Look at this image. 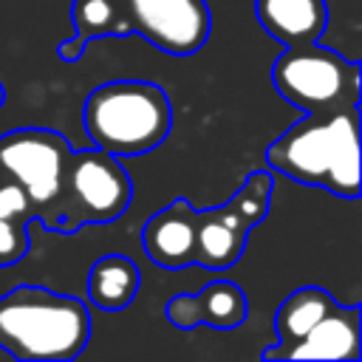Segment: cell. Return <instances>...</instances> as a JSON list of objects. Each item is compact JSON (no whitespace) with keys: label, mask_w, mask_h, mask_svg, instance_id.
Masks as SVG:
<instances>
[{"label":"cell","mask_w":362,"mask_h":362,"mask_svg":"<svg viewBox=\"0 0 362 362\" xmlns=\"http://www.w3.org/2000/svg\"><path fill=\"white\" fill-rule=\"evenodd\" d=\"M246 314H249L246 294L232 280H212L195 294H173L164 308L170 325L181 331L198 325H209L215 331H232L243 325Z\"/></svg>","instance_id":"obj_10"},{"label":"cell","mask_w":362,"mask_h":362,"mask_svg":"<svg viewBox=\"0 0 362 362\" xmlns=\"http://www.w3.org/2000/svg\"><path fill=\"white\" fill-rule=\"evenodd\" d=\"M28 223L14 218H0V269L14 266L28 255Z\"/></svg>","instance_id":"obj_16"},{"label":"cell","mask_w":362,"mask_h":362,"mask_svg":"<svg viewBox=\"0 0 362 362\" xmlns=\"http://www.w3.org/2000/svg\"><path fill=\"white\" fill-rule=\"evenodd\" d=\"M90 331V311L79 297L42 286L0 294V351L20 362H71L85 351Z\"/></svg>","instance_id":"obj_2"},{"label":"cell","mask_w":362,"mask_h":362,"mask_svg":"<svg viewBox=\"0 0 362 362\" xmlns=\"http://www.w3.org/2000/svg\"><path fill=\"white\" fill-rule=\"evenodd\" d=\"M71 23H74V37L62 40L57 48L62 62H76L90 40L133 34L122 0H71Z\"/></svg>","instance_id":"obj_13"},{"label":"cell","mask_w":362,"mask_h":362,"mask_svg":"<svg viewBox=\"0 0 362 362\" xmlns=\"http://www.w3.org/2000/svg\"><path fill=\"white\" fill-rule=\"evenodd\" d=\"M255 14L263 31L283 45L320 42L328 28L325 0H255Z\"/></svg>","instance_id":"obj_12"},{"label":"cell","mask_w":362,"mask_h":362,"mask_svg":"<svg viewBox=\"0 0 362 362\" xmlns=\"http://www.w3.org/2000/svg\"><path fill=\"white\" fill-rule=\"evenodd\" d=\"M82 127L93 147L113 156H141L164 144L173 105L161 85L144 79L102 82L85 96Z\"/></svg>","instance_id":"obj_3"},{"label":"cell","mask_w":362,"mask_h":362,"mask_svg":"<svg viewBox=\"0 0 362 362\" xmlns=\"http://www.w3.org/2000/svg\"><path fill=\"white\" fill-rule=\"evenodd\" d=\"M195 229L198 209L187 198H175L147 218L141 229V246L156 266L187 269L195 266Z\"/></svg>","instance_id":"obj_11"},{"label":"cell","mask_w":362,"mask_h":362,"mask_svg":"<svg viewBox=\"0 0 362 362\" xmlns=\"http://www.w3.org/2000/svg\"><path fill=\"white\" fill-rule=\"evenodd\" d=\"M266 164L297 184L339 198L359 195V105L305 113L269 147Z\"/></svg>","instance_id":"obj_1"},{"label":"cell","mask_w":362,"mask_h":362,"mask_svg":"<svg viewBox=\"0 0 362 362\" xmlns=\"http://www.w3.org/2000/svg\"><path fill=\"white\" fill-rule=\"evenodd\" d=\"M130 31L170 57H192L212 34L206 0H122Z\"/></svg>","instance_id":"obj_8"},{"label":"cell","mask_w":362,"mask_h":362,"mask_svg":"<svg viewBox=\"0 0 362 362\" xmlns=\"http://www.w3.org/2000/svg\"><path fill=\"white\" fill-rule=\"evenodd\" d=\"M88 300L102 308V311H122L127 308L141 286V272L136 266V260H130L127 255H102L90 272H88Z\"/></svg>","instance_id":"obj_14"},{"label":"cell","mask_w":362,"mask_h":362,"mask_svg":"<svg viewBox=\"0 0 362 362\" xmlns=\"http://www.w3.org/2000/svg\"><path fill=\"white\" fill-rule=\"evenodd\" d=\"M362 308L359 303H337L325 317H320L300 339L272 351L266 359H339L356 362L362 356Z\"/></svg>","instance_id":"obj_9"},{"label":"cell","mask_w":362,"mask_h":362,"mask_svg":"<svg viewBox=\"0 0 362 362\" xmlns=\"http://www.w3.org/2000/svg\"><path fill=\"white\" fill-rule=\"evenodd\" d=\"M337 305L334 294L322 286H303V288H294L277 308L274 314V345L263 348V359L272 354V351H280L286 345H291L294 339H300L320 317H325L331 308Z\"/></svg>","instance_id":"obj_15"},{"label":"cell","mask_w":362,"mask_h":362,"mask_svg":"<svg viewBox=\"0 0 362 362\" xmlns=\"http://www.w3.org/2000/svg\"><path fill=\"white\" fill-rule=\"evenodd\" d=\"M74 147L51 127H14L0 136V178L23 187L34 221L59 229V201L65 167Z\"/></svg>","instance_id":"obj_5"},{"label":"cell","mask_w":362,"mask_h":362,"mask_svg":"<svg viewBox=\"0 0 362 362\" xmlns=\"http://www.w3.org/2000/svg\"><path fill=\"white\" fill-rule=\"evenodd\" d=\"M272 82L288 105L305 113H322L359 105L362 68L356 59L320 42L286 45L272 65Z\"/></svg>","instance_id":"obj_4"},{"label":"cell","mask_w":362,"mask_h":362,"mask_svg":"<svg viewBox=\"0 0 362 362\" xmlns=\"http://www.w3.org/2000/svg\"><path fill=\"white\" fill-rule=\"evenodd\" d=\"M0 218H14V221H23V223L34 221L28 195L23 192L20 184H14L8 178H0Z\"/></svg>","instance_id":"obj_17"},{"label":"cell","mask_w":362,"mask_h":362,"mask_svg":"<svg viewBox=\"0 0 362 362\" xmlns=\"http://www.w3.org/2000/svg\"><path fill=\"white\" fill-rule=\"evenodd\" d=\"M274 178L266 170H255L221 206L198 209L195 229V263L212 272L229 269L240 260L249 232L266 218Z\"/></svg>","instance_id":"obj_7"},{"label":"cell","mask_w":362,"mask_h":362,"mask_svg":"<svg viewBox=\"0 0 362 362\" xmlns=\"http://www.w3.org/2000/svg\"><path fill=\"white\" fill-rule=\"evenodd\" d=\"M130 198L133 181L119 156L93 144L74 150L65 167L57 232H76L85 223H110L124 215Z\"/></svg>","instance_id":"obj_6"},{"label":"cell","mask_w":362,"mask_h":362,"mask_svg":"<svg viewBox=\"0 0 362 362\" xmlns=\"http://www.w3.org/2000/svg\"><path fill=\"white\" fill-rule=\"evenodd\" d=\"M3 105H6V85L0 82V107H3Z\"/></svg>","instance_id":"obj_18"}]
</instances>
